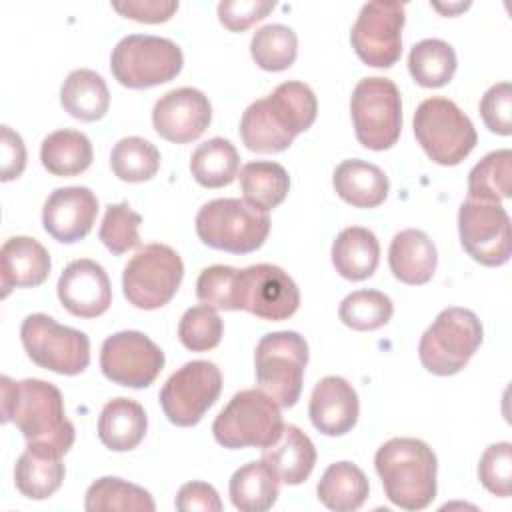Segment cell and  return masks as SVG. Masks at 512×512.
<instances>
[{
  "label": "cell",
  "mask_w": 512,
  "mask_h": 512,
  "mask_svg": "<svg viewBox=\"0 0 512 512\" xmlns=\"http://www.w3.org/2000/svg\"><path fill=\"white\" fill-rule=\"evenodd\" d=\"M240 168V156L226 138H210L192 152L190 172L204 188H222L234 182Z\"/></svg>",
  "instance_id": "obj_34"
},
{
  "label": "cell",
  "mask_w": 512,
  "mask_h": 512,
  "mask_svg": "<svg viewBox=\"0 0 512 512\" xmlns=\"http://www.w3.org/2000/svg\"><path fill=\"white\" fill-rule=\"evenodd\" d=\"M26 168V146L18 132L2 126V182L18 178Z\"/></svg>",
  "instance_id": "obj_49"
},
{
  "label": "cell",
  "mask_w": 512,
  "mask_h": 512,
  "mask_svg": "<svg viewBox=\"0 0 512 512\" xmlns=\"http://www.w3.org/2000/svg\"><path fill=\"white\" fill-rule=\"evenodd\" d=\"M484 338L478 316L460 306L444 308L426 328L418 344L422 366L436 376H452L460 372Z\"/></svg>",
  "instance_id": "obj_4"
},
{
  "label": "cell",
  "mask_w": 512,
  "mask_h": 512,
  "mask_svg": "<svg viewBox=\"0 0 512 512\" xmlns=\"http://www.w3.org/2000/svg\"><path fill=\"white\" fill-rule=\"evenodd\" d=\"M252 60L268 72L290 68L298 56L296 32L284 24H266L250 40Z\"/></svg>",
  "instance_id": "obj_39"
},
{
  "label": "cell",
  "mask_w": 512,
  "mask_h": 512,
  "mask_svg": "<svg viewBox=\"0 0 512 512\" xmlns=\"http://www.w3.org/2000/svg\"><path fill=\"white\" fill-rule=\"evenodd\" d=\"M262 462L288 486L302 484L314 470L316 448L308 434L294 424H284L280 436L262 448Z\"/></svg>",
  "instance_id": "obj_23"
},
{
  "label": "cell",
  "mask_w": 512,
  "mask_h": 512,
  "mask_svg": "<svg viewBox=\"0 0 512 512\" xmlns=\"http://www.w3.org/2000/svg\"><path fill=\"white\" fill-rule=\"evenodd\" d=\"M164 362V352L138 330L116 332L100 348L102 374L126 388L150 386L164 368Z\"/></svg>",
  "instance_id": "obj_17"
},
{
  "label": "cell",
  "mask_w": 512,
  "mask_h": 512,
  "mask_svg": "<svg viewBox=\"0 0 512 512\" xmlns=\"http://www.w3.org/2000/svg\"><path fill=\"white\" fill-rule=\"evenodd\" d=\"M274 6L270 0H222L218 4V18L230 32H242L268 16Z\"/></svg>",
  "instance_id": "obj_46"
},
{
  "label": "cell",
  "mask_w": 512,
  "mask_h": 512,
  "mask_svg": "<svg viewBox=\"0 0 512 512\" xmlns=\"http://www.w3.org/2000/svg\"><path fill=\"white\" fill-rule=\"evenodd\" d=\"M112 8L136 22H146V24H160L166 22L174 16L178 10V2L174 0H126V2H114Z\"/></svg>",
  "instance_id": "obj_47"
},
{
  "label": "cell",
  "mask_w": 512,
  "mask_h": 512,
  "mask_svg": "<svg viewBox=\"0 0 512 512\" xmlns=\"http://www.w3.org/2000/svg\"><path fill=\"white\" fill-rule=\"evenodd\" d=\"M512 152L508 148L486 154L468 174V198L500 202L510 198Z\"/></svg>",
  "instance_id": "obj_37"
},
{
  "label": "cell",
  "mask_w": 512,
  "mask_h": 512,
  "mask_svg": "<svg viewBox=\"0 0 512 512\" xmlns=\"http://www.w3.org/2000/svg\"><path fill=\"white\" fill-rule=\"evenodd\" d=\"M356 140L368 150L392 148L402 132V100L398 86L384 76L362 78L350 98Z\"/></svg>",
  "instance_id": "obj_10"
},
{
  "label": "cell",
  "mask_w": 512,
  "mask_h": 512,
  "mask_svg": "<svg viewBox=\"0 0 512 512\" xmlns=\"http://www.w3.org/2000/svg\"><path fill=\"white\" fill-rule=\"evenodd\" d=\"M394 314L392 300L380 290L350 292L338 308L342 324L358 332H370L386 326Z\"/></svg>",
  "instance_id": "obj_40"
},
{
  "label": "cell",
  "mask_w": 512,
  "mask_h": 512,
  "mask_svg": "<svg viewBox=\"0 0 512 512\" xmlns=\"http://www.w3.org/2000/svg\"><path fill=\"white\" fill-rule=\"evenodd\" d=\"M2 422H12L26 438L28 448L64 456L76 438L74 424L64 414L60 390L38 378L14 382L0 378Z\"/></svg>",
  "instance_id": "obj_1"
},
{
  "label": "cell",
  "mask_w": 512,
  "mask_h": 512,
  "mask_svg": "<svg viewBox=\"0 0 512 512\" xmlns=\"http://www.w3.org/2000/svg\"><path fill=\"white\" fill-rule=\"evenodd\" d=\"M456 66L458 60L454 48L440 38L420 40L408 54L410 76L424 88L446 86L452 80Z\"/></svg>",
  "instance_id": "obj_36"
},
{
  "label": "cell",
  "mask_w": 512,
  "mask_h": 512,
  "mask_svg": "<svg viewBox=\"0 0 512 512\" xmlns=\"http://www.w3.org/2000/svg\"><path fill=\"white\" fill-rule=\"evenodd\" d=\"M306 364L308 344L294 330L270 332L256 344V382L280 408H292L298 402Z\"/></svg>",
  "instance_id": "obj_7"
},
{
  "label": "cell",
  "mask_w": 512,
  "mask_h": 512,
  "mask_svg": "<svg viewBox=\"0 0 512 512\" xmlns=\"http://www.w3.org/2000/svg\"><path fill=\"white\" fill-rule=\"evenodd\" d=\"M142 216L128 202L110 204L104 212L98 238L112 254H124L140 244Z\"/></svg>",
  "instance_id": "obj_41"
},
{
  "label": "cell",
  "mask_w": 512,
  "mask_h": 512,
  "mask_svg": "<svg viewBox=\"0 0 512 512\" xmlns=\"http://www.w3.org/2000/svg\"><path fill=\"white\" fill-rule=\"evenodd\" d=\"M148 416L132 398L118 396L104 404L98 416V438L114 452L134 450L146 436Z\"/></svg>",
  "instance_id": "obj_26"
},
{
  "label": "cell",
  "mask_w": 512,
  "mask_h": 512,
  "mask_svg": "<svg viewBox=\"0 0 512 512\" xmlns=\"http://www.w3.org/2000/svg\"><path fill=\"white\" fill-rule=\"evenodd\" d=\"M98 216V198L86 186L56 188L44 202L42 226L62 244H74L88 236Z\"/></svg>",
  "instance_id": "obj_19"
},
{
  "label": "cell",
  "mask_w": 512,
  "mask_h": 512,
  "mask_svg": "<svg viewBox=\"0 0 512 512\" xmlns=\"http://www.w3.org/2000/svg\"><path fill=\"white\" fill-rule=\"evenodd\" d=\"M224 324L214 308L210 306H192L188 308L178 322V338L184 348L192 352H206L220 344Z\"/></svg>",
  "instance_id": "obj_42"
},
{
  "label": "cell",
  "mask_w": 512,
  "mask_h": 512,
  "mask_svg": "<svg viewBox=\"0 0 512 512\" xmlns=\"http://www.w3.org/2000/svg\"><path fill=\"white\" fill-rule=\"evenodd\" d=\"M184 278L180 254L168 244H146L124 266L122 288L126 300L140 310L168 304Z\"/></svg>",
  "instance_id": "obj_11"
},
{
  "label": "cell",
  "mask_w": 512,
  "mask_h": 512,
  "mask_svg": "<svg viewBox=\"0 0 512 512\" xmlns=\"http://www.w3.org/2000/svg\"><path fill=\"white\" fill-rule=\"evenodd\" d=\"M268 232V214L240 198L210 200L196 214V234L214 250L250 254L266 242Z\"/></svg>",
  "instance_id": "obj_5"
},
{
  "label": "cell",
  "mask_w": 512,
  "mask_h": 512,
  "mask_svg": "<svg viewBox=\"0 0 512 512\" xmlns=\"http://www.w3.org/2000/svg\"><path fill=\"white\" fill-rule=\"evenodd\" d=\"M222 392L220 368L210 360H192L178 368L160 390L164 416L182 428L202 420Z\"/></svg>",
  "instance_id": "obj_14"
},
{
  "label": "cell",
  "mask_w": 512,
  "mask_h": 512,
  "mask_svg": "<svg viewBox=\"0 0 512 512\" xmlns=\"http://www.w3.org/2000/svg\"><path fill=\"white\" fill-rule=\"evenodd\" d=\"M388 264L396 280L410 286H420L434 276L438 252L426 232L418 228H406L392 238Z\"/></svg>",
  "instance_id": "obj_24"
},
{
  "label": "cell",
  "mask_w": 512,
  "mask_h": 512,
  "mask_svg": "<svg viewBox=\"0 0 512 512\" xmlns=\"http://www.w3.org/2000/svg\"><path fill=\"white\" fill-rule=\"evenodd\" d=\"M174 506L182 512L190 510H204V512H220L222 510V500L216 492L214 486L206 482H186L180 486Z\"/></svg>",
  "instance_id": "obj_48"
},
{
  "label": "cell",
  "mask_w": 512,
  "mask_h": 512,
  "mask_svg": "<svg viewBox=\"0 0 512 512\" xmlns=\"http://www.w3.org/2000/svg\"><path fill=\"white\" fill-rule=\"evenodd\" d=\"M358 412V394L342 376H324L310 394V420L314 428L326 436L350 432L358 422Z\"/></svg>",
  "instance_id": "obj_21"
},
{
  "label": "cell",
  "mask_w": 512,
  "mask_h": 512,
  "mask_svg": "<svg viewBox=\"0 0 512 512\" xmlns=\"http://www.w3.org/2000/svg\"><path fill=\"white\" fill-rule=\"evenodd\" d=\"M414 136L426 156L440 166L460 164L476 146L472 120L448 98L432 96L414 112Z\"/></svg>",
  "instance_id": "obj_6"
},
{
  "label": "cell",
  "mask_w": 512,
  "mask_h": 512,
  "mask_svg": "<svg viewBox=\"0 0 512 512\" xmlns=\"http://www.w3.org/2000/svg\"><path fill=\"white\" fill-rule=\"evenodd\" d=\"M318 114L312 88L298 80L282 82L272 94L252 102L240 118L244 146L258 154H276L306 132Z\"/></svg>",
  "instance_id": "obj_2"
},
{
  "label": "cell",
  "mask_w": 512,
  "mask_h": 512,
  "mask_svg": "<svg viewBox=\"0 0 512 512\" xmlns=\"http://www.w3.org/2000/svg\"><path fill=\"white\" fill-rule=\"evenodd\" d=\"M480 116L486 128L500 136L512 132V84L498 82L490 86L480 100Z\"/></svg>",
  "instance_id": "obj_45"
},
{
  "label": "cell",
  "mask_w": 512,
  "mask_h": 512,
  "mask_svg": "<svg viewBox=\"0 0 512 512\" xmlns=\"http://www.w3.org/2000/svg\"><path fill=\"white\" fill-rule=\"evenodd\" d=\"M238 178L244 202L260 212H268L280 206L290 190V176L286 168L270 160L244 164Z\"/></svg>",
  "instance_id": "obj_33"
},
{
  "label": "cell",
  "mask_w": 512,
  "mask_h": 512,
  "mask_svg": "<svg viewBox=\"0 0 512 512\" xmlns=\"http://www.w3.org/2000/svg\"><path fill=\"white\" fill-rule=\"evenodd\" d=\"M94 152L90 138L80 130L62 128L48 134L40 146L42 166L52 176H78L92 164Z\"/></svg>",
  "instance_id": "obj_31"
},
{
  "label": "cell",
  "mask_w": 512,
  "mask_h": 512,
  "mask_svg": "<svg viewBox=\"0 0 512 512\" xmlns=\"http://www.w3.org/2000/svg\"><path fill=\"white\" fill-rule=\"evenodd\" d=\"M332 186L336 194L354 208H376L386 200L390 190L384 170L358 158L344 160L336 166Z\"/></svg>",
  "instance_id": "obj_25"
},
{
  "label": "cell",
  "mask_w": 512,
  "mask_h": 512,
  "mask_svg": "<svg viewBox=\"0 0 512 512\" xmlns=\"http://www.w3.org/2000/svg\"><path fill=\"white\" fill-rule=\"evenodd\" d=\"M370 492L366 474L352 462H334L330 464L318 486V500L334 512H354L358 510Z\"/></svg>",
  "instance_id": "obj_30"
},
{
  "label": "cell",
  "mask_w": 512,
  "mask_h": 512,
  "mask_svg": "<svg viewBox=\"0 0 512 512\" xmlns=\"http://www.w3.org/2000/svg\"><path fill=\"white\" fill-rule=\"evenodd\" d=\"M48 250L30 236H12L2 244L0 250V278L2 298L12 288H36L50 274Z\"/></svg>",
  "instance_id": "obj_22"
},
{
  "label": "cell",
  "mask_w": 512,
  "mask_h": 512,
  "mask_svg": "<svg viewBox=\"0 0 512 512\" xmlns=\"http://www.w3.org/2000/svg\"><path fill=\"white\" fill-rule=\"evenodd\" d=\"M386 498L404 510H422L436 498L438 460L418 438H390L374 456Z\"/></svg>",
  "instance_id": "obj_3"
},
{
  "label": "cell",
  "mask_w": 512,
  "mask_h": 512,
  "mask_svg": "<svg viewBox=\"0 0 512 512\" xmlns=\"http://www.w3.org/2000/svg\"><path fill=\"white\" fill-rule=\"evenodd\" d=\"M478 478L482 486L500 498H508L512 492V444H490L478 462Z\"/></svg>",
  "instance_id": "obj_43"
},
{
  "label": "cell",
  "mask_w": 512,
  "mask_h": 512,
  "mask_svg": "<svg viewBox=\"0 0 512 512\" xmlns=\"http://www.w3.org/2000/svg\"><path fill=\"white\" fill-rule=\"evenodd\" d=\"M184 64V54L176 42L162 36L130 34L112 50V76L126 88L144 90L174 80Z\"/></svg>",
  "instance_id": "obj_9"
},
{
  "label": "cell",
  "mask_w": 512,
  "mask_h": 512,
  "mask_svg": "<svg viewBox=\"0 0 512 512\" xmlns=\"http://www.w3.org/2000/svg\"><path fill=\"white\" fill-rule=\"evenodd\" d=\"M212 120V106L198 88L182 86L158 98L152 110L154 130L168 142L186 144L204 134Z\"/></svg>",
  "instance_id": "obj_18"
},
{
  "label": "cell",
  "mask_w": 512,
  "mask_h": 512,
  "mask_svg": "<svg viewBox=\"0 0 512 512\" xmlns=\"http://www.w3.org/2000/svg\"><path fill=\"white\" fill-rule=\"evenodd\" d=\"M458 234L464 252L482 266H502L510 260V216L500 202L466 198L458 210Z\"/></svg>",
  "instance_id": "obj_15"
},
{
  "label": "cell",
  "mask_w": 512,
  "mask_h": 512,
  "mask_svg": "<svg viewBox=\"0 0 512 512\" xmlns=\"http://www.w3.org/2000/svg\"><path fill=\"white\" fill-rule=\"evenodd\" d=\"M278 482L280 480L266 462H248L240 466L230 478V500L234 508L242 512L270 510L280 494Z\"/></svg>",
  "instance_id": "obj_32"
},
{
  "label": "cell",
  "mask_w": 512,
  "mask_h": 512,
  "mask_svg": "<svg viewBox=\"0 0 512 512\" xmlns=\"http://www.w3.org/2000/svg\"><path fill=\"white\" fill-rule=\"evenodd\" d=\"M60 104L72 118L82 122H96L108 112L110 92L98 72L76 68L62 82Z\"/></svg>",
  "instance_id": "obj_28"
},
{
  "label": "cell",
  "mask_w": 512,
  "mask_h": 512,
  "mask_svg": "<svg viewBox=\"0 0 512 512\" xmlns=\"http://www.w3.org/2000/svg\"><path fill=\"white\" fill-rule=\"evenodd\" d=\"M20 340L28 358L44 370L76 376L90 364V340L84 332L58 324L48 314H30L22 320Z\"/></svg>",
  "instance_id": "obj_12"
},
{
  "label": "cell",
  "mask_w": 512,
  "mask_h": 512,
  "mask_svg": "<svg viewBox=\"0 0 512 512\" xmlns=\"http://www.w3.org/2000/svg\"><path fill=\"white\" fill-rule=\"evenodd\" d=\"M300 306L296 282L274 264H254L236 272L234 310H246L262 320H288Z\"/></svg>",
  "instance_id": "obj_13"
},
{
  "label": "cell",
  "mask_w": 512,
  "mask_h": 512,
  "mask_svg": "<svg viewBox=\"0 0 512 512\" xmlns=\"http://www.w3.org/2000/svg\"><path fill=\"white\" fill-rule=\"evenodd\" d=\"M58 298L62 306L78 318L102 316L112 304V286L106 270L90 260H72L58 278Z\"/></svg>",
  "instance_id": "obj_20"
},
{
  "label": "cell",
  "mask_w": 512,
  "mask_h": 512,
  "mask_svg": "<svg viewBox=\"0 0 512 512\" xmlns=\"http://www.w3.org/2000/svg\"><path fill=\"white\" fill-rule=\"evenodd\" d=\"M404 4L368 2L350 30V42L356 56L372 68H390L402 56Z\"/></svg>",
  "instance_id": "obj_16"
},
{
  "label": "cell",
  "mask_w": 512,
  "mask_h": 512,
  "mask_svg": "<svg viewBox=\"0 0 512 512\" xmlns=\"http://www.w3.org/2000/svg\"><path fill=\"white\" fill-rule=\"evenodd\" d=\"M284 428L280 406L262 390L236 392L212 424L214 440L230 450L266 448Z\"/></svg>",
  "instance_id": "obj_8"
},
{
  "label": "cell",
  "mask_w": 512,
  "mask_h": 512,
  "mask_svg": "<svg viewBox=\"0 0 512 512\" xmlns=\"http://www.w3.org/2000/svg\"><path fill=\"white\" fill-rule=\"evenodd\" d=\"M88 512H154L156 504L148 490L116 476L94 480L86 490Z\"/></svg>",
  "instance_id": "obj_35"
},
{
  "label": "cell",
  "mask_w": 512,
  "mask_h": 512,
  "mask_svg": "<svg viewBox=\"0 0 512 512\" xmlns=\"http://www.w3.org/2000/svg\"><path fill=\"white\" fill-rule=\"evenodd\" d=\"M238 268L214 264L200 272L196 296L204 306L214 310H234V278Z\"/></svg>",
  "instance_id": "obj_44"
},
{
  "label": "cell",
  "mask_w": 512,
  "mask_h": 512,
  "mask_svg": "<svg viewBox=\"0 0 512 512\" xmlns=\"http://www.w3.org/2000/svg\"><path fill=\"white\" fill-rule=\"evenodd\" d=\"M64 474L62 456L26 446L14 466V484L30 500H46L62 486Z\"/></svg>",
  "instance_id": "obj_29"
},
{
  "label": "cell",
  "mask_w": 512,
  "mask_h": 512,
  "mask_svg": "<svg viewBox=\"0 0 512 512\" xmlns=\"http://www.w3.org/2000/svg\"><path fill=\"white\" fill-rule=\"evenodd\" d=\"M110 166L122 182H146L160 168V152L146 138L126 136L114 144Z\"/></svg>",
  "instance_id": "obj_38"
},
{
  "label": "cell",
  "mask_w": 512,
  "mask_h": 512,
  "mask_svg": "<svg viewBox=\"0 0 512 512\" xmlns=\"http://www.w3.org/2000/svg\"><path fill=\"white\" fill-rule=\"evenodd\" d=\"M380 260V244L372 230L364 226L344 228L332 244V264L336 272L352 282L370 278Z\"/></svg>",
  "instance_id": "obj_27"
}]
</instances>
